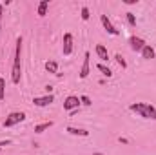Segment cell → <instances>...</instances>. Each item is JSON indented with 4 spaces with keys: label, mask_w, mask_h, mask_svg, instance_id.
<instances>
[{
    "label": "cell",
    "mask_w": 156,
    "mask_h": 155,
    "mask_svg": "<svg viewBox=\"0 0 156 155\" xmlns=\"http://www.w3.org/2000/svg\"><path fill=\"white\" fill-rule=\"evenodd\" d=\"M44 68H45V71H49V73H53V75H56V77L62 75V73H58V62H55V60H47V62L44 64Z\"/></svg>",
    "instance_id": "11"
},
{
    "label": "cell",
    "mask_w": 156,
    "mask_h": 155,
    "mask_svg": "<svg viewBox=\"0 0 156 155\" xmlns=\"http://www.w3.org/2000/svg\"><path fill=\"white\" fill-rule=\"evenodd\" d=\"M127 22H129V26H136V17L133 13H127Z\"/></svg>",
    "instance_id": "20"
},
{
    "label": "cell",
    "mask_w": 156,
    "mask_h": 155,
    "mask_svg": "<svg viewBox=\"0 0 156 155\" xmlns=\"http://www.w3.org/2000/svg\"><path fill=\"white\" fill-rule=\"evenodd\" d=\"M129 46H131L133 51H138V53H140V51L145 47V40L140 39V37H131V39H129Z\"/></svg>",
    "instance_id": "7"
},
{
    "label": "cell",
    "mask_w": 156,
    "mask_h": 155,
    "mask_svg": "<svg viewBox=\"0 0 156 155\" xmlns=\"http://www.w3.org/2000/svg\"><path fill=\"white\" fill-rule=\"evenodd\" d=\"M20 55H22V37L16 39V46H15V59H13V71H11V80H13V84H20V77H22Z\"/></svg>",
    "instance_id": "1"
},
{
    "label": "cell",
    "mask_w": 156,
    "mask_h": 155,
    "mask_svg": "<svg viewBox=\"0 0 156 155\" xmlns=\"http://www.w3.org/2000/svg\"><path fill=\"white\" fill-rule=\"evenodd\" d=\"M89 9L87 7H82V20H89Z\"/></svg>",
    "instance_id": "21"
},
{
    "label": "cell",
    "mask_w": 156,
    "mask_h": 155,
    "mask_svg": "<svg viewBox=\"0 0 156 155\" xmlns=\"http://www.w3.org/2000/svg\"><path fill=\"white\" fill-rule=\"evenodd\" d=\"M24 120H26V113L24 112H11L4 120V128H13V126H16L20 122H24Z\"/></svg>",
    "instance_id": "3"
},
{
    "label": "cell",
    "mask_w": 156,
    "mask_h": 155,
    "mask_svg": "<svg viewBox=\"0 0 156 155\" xmlns=\"http://www.w3.org/2000/svg\"><path fill=\"white\" fill-rule=\"evenodd\" d=\"M129 110L134 112V113H138V115L144 117V119L156 120V108L153 104H149V102H133L129 106Z\"/></svg>",
    "instance_id": "2"
},
{
    "label": "cell",
    "mask_w": 156,
    "mask_h": 155,
    "mask_svg": "<svg viewBox=\"0 0 156 155\" xmlns=\"http://www.w3.org/2000/svg\"><path fill=\"white\" fill-rule=\"evenodd\" d=\"M100 22H102L104 29H105L109 35H113V37H118V35H120V31L113 26V22H111V18H109L107 15H100Z\"/></svg>",
    "instance_id": "4"
},
{
    "label": "cell",
    "mask_w": 156,
    "mask_h": 155,
    "mask_svg": "<svg viewBox=\"0 0 156 155\" xmlns=\"http://www.w3.org/2000/svg\"><path fill=\"white\" fill-rule=\"evenodd\" d=\"M89 59H91V53L85 51V55H83V64H82V70H80V78L89 77Z\"/></svg>",
    "instance_id": "9"
},
{
    "label": "cell",
    "mask_w": 156,
    "mask_h": 155,
    "mask_svg": "<svg viewBox=\"0 0 156 155\" xmlns=\"http://www.w3.org/2000/svg\"><path fill=\"white\" fill-rule=\"evenodd\" d=\"M94 51H96V55H98V59H100V60H104V62H107V60H109V53H107V47H105V46L98 44V46L94 47Z\"/></svg>",
    "instance_id": "10"
},
{
    "label": "cell",
    "mask_w": 156,
    "mask_h": 155,
    "mask_svg": "<svg viewBox=\"0 0 156 155\" xmlns=\"http://www.w3.org/2000/svg\"><path fill=\"white\" fill-rule=\"evenodd\" d=\"M80 104H83V106H91L93 102H91V99H89L87 95H82V97H80Z\"/></svg>",
    "instance_id": "19"
},
{
    "label": "cell",
    "mask_w": 156,
    "mask_h": 155,
    "mask_svg": "<svg viewBox=\"0 0 156 155\" xmlns=\"http://www.w3.org/2000/svg\"><path fill=\"white\" fill-rule=\"evenodd\" d=\"M140 53H142V57H144L145 60H151V59H154V55H156L154 49H153V46H149V44H145V47H144Z\"/></svg>",
    "instance_id": "13"
},
{
    "label": "cell",
    "mask_w": 156,
    "mask_h": 155,
    "mask_svg": "<svg viewBox=\"0 0 156 155\" xmlns=\"http://www.w3.org/2000/svg\"><path fill=\"white\" fill-rule=\"evenodd\" d=\"M0 152H2V148H0Z\"/></svg>",
    "instance_id": "25"
},
{
    "label": "cell",
    "mask_w": 156,
    "mask_h": 155,
    "mask_svg": "<svg viewBox=\"0 0 156 155\" xmlns=\"http://www.w3.org/2000/svg\"><path fill=\"white\" fill-rule=\"evenodd\" d=\"M5 99V78H0V100Z\"/></svg>",
    "instance_id": "17"
},
{
    "label": "cell",
    "mask_w": 156,
    "mask_h": 155,
    "mask_svg": "<svg viewBox=\"0 0 156 155\" xmlns=\"http://www.w3.org/2000/svg\"><path fill=\"white\" fill-rule=\"evenodd\" d=\"M66 131H67V133H71V135H78V137H89V131H87V130H82V128L67 126V128H66Z\"/></svg>",
    "instance_id": "12"
},
{
    "label": "cell",
    "mask_w": 156,
    "mask_h": 155,
    "mask_svg": "<svg viewBox=\"0 0 156 155\" xmlns=\"http://www.w3.org/2000/svg\"><path fill=\"white\" fill-rule=\"evenodd\" d=\"M73 53V35L71 33H66L64 35V55L69 57Z\"/></svg>",
    "instance_id": "8"
},
{
    "label": "cell",
    "mask_w": 156,
    "mask_h": 155,
    "mask_svg": "<svg viewBox=\"0 0 156 155\" xmlns=\"http://www.w3.org/2000/svg\"><path fill=\"white\" fill-rule=\"evenodd\" d=\"M138 0H123V4H127V6H131V4H136Z\"/></svg>",
    "instance_id": "23"
},
{
    "label": "cell",
    "mask_w": 156,
    "mask_h": 155,
    "mask_svg": "<svg viewBox=\"0 0 156 155\" xmlns=\"http://www.w3.org/2000/svg\"><path fill=\"white\" fill-rule=\"evenodd\" d=\"M2 11H4V6L0 4V31H2Z\"/></svg>",
    "instance_id": "22"
},
{
    "label": "cell",
    "mask_w": 156,
    "mask_h": 155,
    "mask_svg": "<svg viewBox=\"0 0 156 155\" xmlns=\"http://www.w3.org/2000/svg\"><path fill=\"white\" fill-rule=\"evenodd\" d=\"M47 7H49V0H42L38 4V17H45Z\"/></svg>",
    "instance_id": "15"
},
{
    "label": "cell",
    "mask_w": 156,
    "mask_h": 155,
    "mask_svg": "<svg viewBox=\"0 0 156 155\" xmlns=\"http://www.w3.org/2000/svg\"><path fill=\"white\" fill-rule=\"evenodd\" d=\"M51 102H55V97H53V95H44V97H35V99H33V104L38 106V108H45V106H49Z\"/></svg>",
    "instance_id": "6"
},
{
    "label": "cell",
    "mask_w": 156,
    "mask_h": 155,
    "mask_svg": "<svg viewBox=\"0 0 156 155\" xmlns=\"http://www.w3.org/2000/svg\"><path fill=\"white\" fill-rule=\"evenodd\" d=\"M78 108H80V97H76V95L66 97V100H64V110L66 112H75Z\"/></svg>",
    "instance_id": "5"
},
{
    "label": "cell",
    "mask_w": 156,
    "mask_h": 155,
    "mask_svg": "<svg viewBox=\"0 0 156 155\" xmlns=\"http://www.w3.org/2000/svg\"><path fill=\"white\" fill-rule=\"evenodd\" d=\"M53 126V120H47V122H42V124H37L35 126V133H44L45 130H49Z\"/></svg>",
    "instance_id": "14"
},
{
    "label": "cell",
    "mask_w": 156,
    "mask_h": 155,
    "mask_svg": "<svg viewBox=\"0 0 156 155\" xmlns=\"http://www.w3.org/2000/svg\"><path fill=\"white\" fill-rule=\"evenodd\" d=\"M94 155H104V153H94Z\"/></svg>",
    "instance_id": "24"
},
{
    "label": "cell",
    "mask_w": 156,
    "mask_h": 155,
    "mask_svg": "<svg viewBox=\"0 0 156 155\" xmlns=\"http://www.w3.org/2000/svg\"><path fill=\"white\" fill-rule=\"evenodd\" d=\"M96 70H98V71H102V75H104V77H107V78L113 77V71H111L105 64H98V66H96Z\"/></svg>",
    "instance_id": "16"
},
{
    "label": "cell",
    "mask_w": 156,
    "mask_h": 155,
    "mask_svg": "<svg viewBox=\"0 0 156 155\" xmlns=\"http://www.w3.org/2000/svg\"><path fill=\"white\" fill-rule=\"evenodd\" d=\"M115 59H116V62H118V64L122 66V70H125V68H127V62H125V59H123V57H122L120 53H116V57H115Z\"/></svg>",
    "instance_id": "18"
}]
</instances>
